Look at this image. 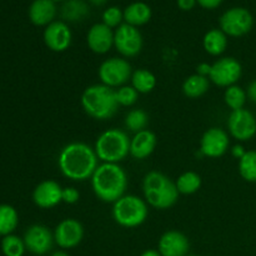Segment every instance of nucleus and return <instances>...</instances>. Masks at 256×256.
<instances>
[{"mask_svg":"<svg viewBox=\"0 0 256 256\" xmlns=\"http://www.w3.org/2000/svg\"><path fill=\"white\" fill-rule=\"evenodd\" d=\"M98 155L85 142H70L64 146L58 158V165L65 178L74 182H84L96 170Z\"/></svg>","mask_w":256,"mask_h":256,"instance_id":"f257e3e1","label":"nucleus"},{"mask_svg":"<svg viewBox=\"0 0 256 256\" xmlns=\"http://www.w3.org/2000/svg\"><path fill=\"white\" fill-rule=\"evenodd\" d=\"M92 186L98 199L104 202H115L126 192L128 175L118 164L102 162L92 174Z\"/></svg>","mask_w":256,"mask_h":256,"instance_id":"f03ea898","label":"nucleus"},{"mask_svg":"<svg viewBox=\"0 0 256 256\" xmlns=\"http://www.w3.org/2000/svg\"><path fill=\"white\" fill-rule=\"evenodd\" d=\"M142 192L148 204L159 210L174 206L179 199L176 184L169 176L156 170H152L145 175Z\"/></svg>","mask_w":256,"mask_h":256,"instance_id":"7ed1b4c3","label":"nucleus"},{"mask_svg":"<svg viewBox=\"0 0 256 256\" xmlns=\"http://www.w3.org/2000/svg\"><path fill=\"white\" fill-rule=\"evenodd\" d=\"M82 106L89 116L98 120H106L116 112L119 104L112 88L104 84H95L84 90Z\"/></svg>","mask_w":256,"mask_h":256,"instance_id":"20e7f679","label":"nucleus"},{"mask_svg":"<svg viewBox=\"0 0 256 256\" xmlns=\"http://www.w3.org/2000/svg\"><path fill=\"white\" fill-rule=\"evenodd\" d=\"M98 159L118 164L130 154V139L119 129H109L98 138L94 148Z\"/></svg>","mask_w":256,"mask_h":256,"instance_id":"39448f33","label":"nucleus"},{"mask_svg":"<svg viewBox=\"0 0 256 256\" xmlns=\"http://www.w3.org/2000/svg\"><path fill=\"white\" fill-rule=\"evenodd\" d=\"M146 202L135 195H124L112 206V218L120 226L132 228L140 226L148 218Z\"/></svg>","mask_w":256,"mask_h":256,"instance_id":"423d86ee","label":"nucleus"},{"mask_svg":"<svg viewBox=\"0 0 256 256\" xmlns=\"http://www.w3.org/2000/svg\"><path fill=\"white\" fill-rule=\"evenodd\" d=\"M132 65L122 58H110L102 62L99 68V78L104 85L109 88L124 86L132 79Z\"/></svg>","mask_w":256,"mask_h":256,"instance_id":"0eeeda50","label":"nucleus"},{"mask_svg":"<svg viewBox=\"0 0 256 256\" xmlns=\"http://www.w3.org/2000/svg\"><path fill=\"white\" fill-rule=\"evenodd\" d=\"M254 19L249 10L232 8L220 18V28L229 36H242L252 30Z\"/></svg>","mask_w":256,"mask_h":256,"instance_id":"6e6552de","label":"nucleus"},{"mask_svg":"<svg viewBox=\"0 0 256 256\" xmlns=\"http://www.w3.org/2000/svg\"><path fill=\"white\" fill-rule=\"evenodd\" d=\"M242 74V64L235 58H222L212 65L209 79L218 86L229 88L235 85Z\"/></svg>","mask_w":256,"mask_h":256,"instance_id":"1a4fd4ad","label":"nucleus"},{"mask_svg":"<svg viewBox=\"0 0 256 256\" xmlns=\"http://www.w3.org/2000/svg\"><path fill=\"white\" fill-rule=\"evenodd\" d=\"M114 45L122 56H136L142 49V36L132 25L122 24L114 32Z\"/></svg>","mask_w":256,"mask_h":256,"instance_id":"9d476101","label":"nucleus"},{"mask_svg":"<svg viewBox=\"0 0 256 256\" xmlns=\"http://www.w3.org/2000/svg\"><path fill=\"white\" fill-rule=\"evenodd\" d=\"M228 128L235 139L239 142H248L256 134V118L246 109L235 110L230 114Z\"/></svg>","mask_w":256,"mask_h":256,"instance_id":"9b49d317","label":"nucleus"},{"mask_svg":"<svg viewBox=\"0 0 256 256\" xmlns=\"http://www.w3.org/2000/svg\"><path fill=\"white\" fill-rule=\"evenodd\" d=\"M84 228L76 219H65L58 224L54 232V240L62 249H72L82 242Z\"/></svg>","mask_w":256,"mask_h":256,"instance_id":"f8f14e48","label":"nucleus"},{"mask_svg":"<svg viewBox=\"0 0 256 256\" xmlns=\"http://www.w3.org/2000/svg\"><path fill=\"white\" fill-rule=\"evenodd\" d=\"M54 242V234L44 225H32L26 230L24 236L25 248L35 255L46 254L52 250Z\"/></svg>","mask_w":256,"mask_h":256,"instance_id":"ddd939ff","label":"nucleus"},{"mask_svg":"<svg viewBox=\"0 0 256 256\" xmlns=\"http://www.w3.org/2000/svg\"><path fill=\"white\" fill-rule=\"evenodd\" d=\"M229 135L219 128H210L200 140V150L208 158L222 156L229 149Z\"/></svg>","mask_w":256,"mask_h":256,"instance_id":"4468645a","label":"nucleus"},{"mask_svg":"<svg viewBox=\"0 0 256 256\" xmlns=\"http://www.w3.org/2000/svg\"><path fill=\"white\" fill-rule=\"evenodd\" d=\"M189 249V239L176 230L164 232L158 245V252L162 256H188Z\"/></svg>","mask_w":256,"mask_h":256,"instance_id":"2eb2a0df","label":"nucleus"},{"mask_svg":"<svg viewBox=\"0 0 256 256\" xmlns=\"http://www.w3.org/2000/svg\"><path fill=\"white\" fill-rule=\"evenodd\" d=\"M44 42L50 50L62 52L69 49L72 44V32L69 26L62 22H52L44 32Z\"/></svg>","mask_w":256,"mask_h":256,"instance_id":"dca6fc26","label":"nucleus"},{"mask_svg":"<svg viewBox=\"0 0 256 256\" xmlns=\"http://www.w3.org/2000/svg\"><path fill=\"white\" fill-rule=\"evenodd\" d=\"M62 188L60 186L59 182L54 180H45L40 182L35 188L32 192V200L35 205L42 209H50V208L56 206L59 202H62Z\"/></svg>","mask_w":256,"mask_h":256,"instance_id":"f3484780","label":"nucleus"},{"mask_svg":"<svg viewBox=\"0 0 256 256\" xmlns=\"http://www.w3.org/2000/svg\"><path fill=\"white\" fill-rule=\"evenodd\" d=\"M88 45L95 54H106L114 45V32L104 22L92 25L88 32Z\"/></svg>","mask_w":256,"mask_h":256,"instance_id":"a211bd4d","label":"nucleus"},{"mask_svg":"<svg viewBox=\"0 0 256 256\" xmlns=\"http://www.w3.org/2000/svg\"><path fill=\"white\" fill-rule=\"evenodd\" d=\"M156 142V136L150 130L145 129L136 132L130 140V155L136 160L146 159L154 152Z\"/></svg>","mask_w":256,"mask_h":256,"instance_id":"6ab92c4d","label":"nucleus"},{"mask_svg":"<svg viewBox=\"0 0 256 256\" xmlns=\"http://www.w3.org/2000/svg\"><path fill=\"white\" fill-rule=\"evenodd\" d=\"M56 14V8L52 0H35L29 9L30 20L35 25H49Z\"/></svg>","mask_w":256,"mask_h":256,"instance_id":"aec40b11","label":"nucleus"},{"mask_svg":"<svg viewBox=\"0 0 256 256\" xmlns=\"http://www.w3.org/2000/svg\"><path fill=\"white\" fill-rule=\"evenodd\" d=\"M150 18H152V10L144 2H134L129 5L124 12V19L126 24L135 28L146 24Z\"/></svg>","mask_w":256,"mask_h":256,"instance_id":"412c9836","label":"nucleus"},{"mask_svg":"<svg viewBox=\"0 0 256 256\" xmlns=\"http://www.w3.org/2000/svg\"><path fill=\"white\" fill-rule=\"evenodd\" d=\"M209 80V78L202 76L199 74L190 75L182 84V92H184L185 96L190 98V99L202 96L210 88Z\"/></svg>","mask_w":256,"mask_h":256,"instance_id":"4be33fe9","label":"nucleus"},{"mask_svg":"<svg viewBox=\"0 0 256 256\" xmlns=\"http://www.w3.org/2000/svg\"><path fill=\"white\" fill-rule=\"evenodd\" d=\"M228 38L222 30L212 29L204 36V49L210 55H222L226 50Z\"/></svg>","mask_w":256,"mask_h":256,"instance_id":"5701e85b","label":"nucleus"},{"mask_svg":"<svg viewBox=\"0 0 256 256\" xmlns=\"http://www.w3.org/2000/svg\"><path fill=\"white\" fill-rule=\"evenodd\" d=\"M132 86L139 94H148L156 86V78L146 69H138L132 75Z\"/></svg>","mask_w":256,"mask_h":256,"instance_id":"b1692460","label":"nucleus"},{"mask_svg":"<svg viewBox=\"0 0 256 256\" xmlns=\"http://www.w3.org/2000/svg\"><path fill=\"white\" fill-rule=\"evenodd\" d=\"M89 14V8L84 0H69L62 8V15L68 22H80Z\"/></svg>","mask_w":256,"mask_h":256,"instance_id":"393cba45","label":"nucleus"},{"mask_svg":"<svg viewBox=\"0 0 256 256\" xmlns=\"http://www.w3.org/2000/svg\"><path fill=\"white\" fill-rule=\"evenodd\" d=\"M176 188L179 194L192 195L196 192L202 186V178L195 172H182L176 180Z\"/></svg>","mask_w":256,"mask_h":256,"instance_id":"a878e982","label":"nucleus"},{"mask_svg":"<svg viewBox=\"0 0 256 256\" xmlns=\"http://www.w3.org/2000/svg\"><path fill=\"white\" fill-rule=\"evenodd\" d=\"M18 225V212L10 205H0V235H10Z\"/></svg>","mask_w":256,"mask_h":256,"instance_id":"bb28decb","label":"nucleus"},{"mask_svg":"<svg viewBox=\"0 0 256 256\" xmlns=\"http://www.w3.org/2000/svg\"><path fill=\"white\" fill-rule=\"evenodd\" d=\"M239 172L246 182H256V150H249L239 160Z\"/></svg>","mask_w":256,"mask_h":256,"instance_id":"cd10ccee","label":"nucleus"},{"mask_svg":"<svg viewBox=\"0 0 256 256\" xmlns=\"http://www.w3.org/2000/svg\"><path fill=\"white\" fill-rule=\"evenodd\" d=\"M246 92H244V89L238 85H232V86L226 88L224 94V100L225 104L235 112V110L244 109V105L246 102Z\"/></svg>","mask_w":256,"mask_h":256,"instance_id":"c85d7f7f","label":"nucleus"},{"mask_svg":"<svg viewBox=\"0 0 256 256\" xmlns=\"http://www.w3.org/2000/svg\"><path fill=\"white\" fill-rule=\"evenodd\" d=\"M149 124V116L146 112L142 109H134L125 116V126L134 132L135 134L146 129Z\"/></svg>","mask_w":256,"mask_h":256,"instance_id":"c756f323","label":"nucleus"},{"mask_svg":"<svg viewBox=\"0 0 256 256\" xmlns=\"http://www.w3.org/2000/svg\"><path fill=\"white\" fill-rule=\"evenodd\" d=\"M25 249L24 240L15 235H6L2 242V250L5 256H22Z\"/></svg>","mask_w":256,"mask_h":256,"instance_id":"7c9ffc66","label":"nucleus"},{"mask_svg":"<svg viewBox=\"0 0 256 256\" xmlns=\"http://www.w3.org/2000/svg\"><path fill=\"white\" fill-rule=\"evenodd\" d=\"M115 95H116L118 104L122 106H132L138 102V98H139V92L134 88L125 86V85L115 90Z\"/></svg>","mask_w":256,"mask_h":256,"instance_id":"2f4dec72","label":"nucleus"},{"mask_svg":"<svg viewBox=\"0 0 256 256\" xmlns=\"http://www.w3.org/2000/svg\"><path fill=\"white\" fill-rule=\"evenodd\" d=\"M122 18H124V12H122V10L116 6H112L109 9H106L102 14V22L106 26H109L110 29L115 26H120V22H122Z\"/></svg>","mask_w":256,"mask_h":256,"instance_id":"473e14b6","label":"nucleus"},{"mask_svg":"<svg viewBox=\"0 0 256 256\" xmlns=\"http://www.w3.org/2000/svg\"><path fill=\"white\" fill-rule=\"evenodd\" d=\"M80 194L75 188H64L62 194V200L65 204H75L79 202Z\"/></svg>","mask_w":256,"mask_h":256,"instance_id":"72a5a7b5","label":"nucleus"},{"mask_svg":"<svg viewBox=\"0 0 256 256\" xmlns=\"http://www.w3.org/2000/svg\"><path fill=\"white\" fill-rule=\"evenodd\" d=\"M210 70H212V65L208 64V62H202V64L198 65V68H196V74L202 75V76L209 78Z\"/></svg>","mask_w":256,"mask_h":256,"instance_id":"f704fd0d","label":"nucleus"},{"mask_svg":"<svg viewBox=\"0 0 256 256\" xmlns=\"http://www.w3.org/2000/svg\"><path fill=\"white\" fill-rule=\"evenodd\" d=\"M199 4L205 9H215L222 2V0H198Z\"/></svg>","mask_w":256,"mask_h":256,"instance_id":"c9c22d12","label":"nucleus"},{"mask_svg":"<svg viewBox=\"0 0 256 256\" xmlns=\"http://www.w3.org/2000/svg\"><path fill=\"white\" fill-rule=\"evenodd\" d=\"M246 95L252 102H255L256 104V80H254V82H252L249 84V86H248Z\"/></svg>","mask_w":256,"mask_h":256,"instance_id":"e433bc0d","label":"nucleus"},{"mask_svg":"<svg viewBox=\"0 0 256 256\" xmlns=\"http://www.w3.org/2000/svg\"><path fill=\"white\" fill-rule=\"evenodd\" d=\"M196 0H178V5L182 10H190L194 8Z\"/></svg>","mask_w":256,"mask_h":256,"instance_id":"4c0bfd02","label":"nucleus"},{"mask_svg":"<svg viewBox=\"0 0 256 256\" xmlns=\"http://www.w3.org/2000/svg\"><path fill=\"white\" fill-rule=\"evenodd\" d=\"M245 150H244V148L242 146V145H235L234 148H232V154L234 155L235 158H238V159H242V156H244V154H245Z\"/></svg>","mask_w":256,"mask_h":256,"instance_id":"58836bf2","label":"nucleus"},{"mask_svg":"<svg viewBox=\"0 0 256 256\" xmlns=\"http://www.w3.org/2000/svg\"><path fill=\"white\" fill-rule=\"evenodd\" d=\"M140 256H162V255H160V252H158V250L150 249V250H146V252H142Z\"/></svg>","mask_w":256,"mask_h":256,"instance_id":"ea45409f","label":"nucleus"},{"mask_svg":"<svg viewBox=\"0 0 256 256\" xmlns=\"http://www.w3.org/2000/svg\"><path fill=\"white\" fill-rule=\"evenodd\" d=\"M92 2V4L96 5V6H99V5H104L105 2H108V0H90Z\"/></svg>","mask_w":256,"mask_h":256,"instance_id":"a19ab883","label":"nucleus"},{"mask_svg":"<svg viewBox=\"0 0 256 256\" xmlns=\"http://www.w3.org/2000/svg\"><path fill=\"white\" fill-rule=\"evenodd\" d=\"M52 256H70V255L66 254L65 252H55Z\"/></svg>","mask_w":256,"mask_h":256,"instance_id":"79ce46f5","label":"nucleus"},{"mask_svg":"<svg viewBox=\"0 0 256 256\" xmlns=\"http://www.w3.org/2000/svg\"><path fill=\"white\" fill-rule=\"evenodd\" d=\"M52 2H62V0H52Z\"/></svg>","mask_w":256,"mask_h":256,"instance_id":"37998d69","label":"nucleus"},{"mask_svg":"<svg viewBox=\"0 0 256 256\" xmlns=\"http://www.w3.org/2000/svg\"><path fill=\"white\" fill-rule=\"evenodd\" d=\"M188 256H198V255H188Z\"/></svg>","mask_w":256,"mask_h":256,"instance_id":"c03bdc74","label":"nucleus"}]
</instances>
